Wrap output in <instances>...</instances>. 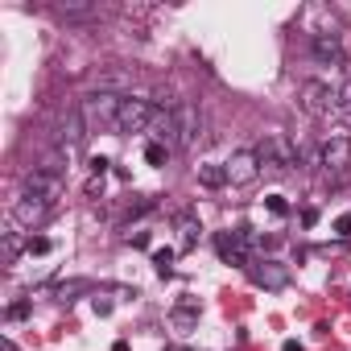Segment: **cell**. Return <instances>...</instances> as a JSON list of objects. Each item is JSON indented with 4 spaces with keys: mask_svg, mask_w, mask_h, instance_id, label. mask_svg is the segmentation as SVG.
Masks as SVG:
<instances>
[{
    "mask_svg": "<svg viewBox=\"0 0 351 351\" xmlns=\"http://www.w3.org/2000/svg\"><path fill=\"white\" fill-rule=\"evenodd\" d=\"M248 281L256 285V289H285L289 285V265H281V261H273V256H265V261H248Z\"/></svg>",
    "mask_w": 351,
    "mask_h": 351,
    "instance_id": "cell-6",
    "label": "cell"
},
{
    "mask_svg": "<svg viewBox=\"0 0 351 351\" xmlns=\"http://www.w3.org/2000/svg\"><path fill=\"white\" fill-rule=\"evenodd\" d=\"M58 191H62V178L58 173H46V169H34L29 178H25V195H38V199H58Z\"/></svg>",
    "mask_w": 351,
    "mask_h": 351,
    "instance_id": "cell-13",
    "label": "cell"
},
{
    "mask_svg": "<svg viewBox=\"0 0 351 351\" xmlns=\"http://www.w3.org/2000/svg\"><path fill=\"white\" fill-rule=\"evenodd\" d=\"M298 104H302L306 116L322 120V116L335 112V91H330V83H322V79H306L302 91H298Z\"/></svg>",
    "mask_w": 351,
    "mask_h": 351,
    "instance_id": "cell-4",
    "label": "cell"
},
{
    "mask_svg": "<svg viewBox=\"0 0 351 351\" xmlns=\"http://www.w3.org/2000/svg\"><path fill=\"white\" fill-rule=\"evenodd\" d=\"M124 240H128V244H132V248H145V244H149V232H128V236H124Z\"/></svg>",
    "mask_w": 351,
    "mask_h": 351,
    "instance_id": "cell-27",
    "label": "cell"
},
{
    "mask_svg": "<svg viewBox=\"0 0 351 351\" xmlns=\"http://www.w3.org/2000/svg\"><path fill=\"white\" fill-rule=\"evenodd\" d=\"M91 289H95L91 281H83V277H75V281H62V285L54 289V298H58V302H75V293H91Z\"/></svg>",
    "mask_w": 351,
    "mask_h": 351,
    "instance_id": "cell-19",
    "label": "cell"
},
{
    "mask_svg": "<svg viewBox=\"0 0 351 351\" xmlns=\"http://www.w3.org/2000/svg\"><path fill=\"white\" fill-rule=\"evenodd\" d=\"M265 207H269V215H289V203H285L281 195H269V199H265Z\"/></svg>",
    "mask_w": 351,
    "mask_h": 351,
    "instance_id": "cell-24",
    "label": "cell"
},
{
    "mask_svg": "<svg viewBox=\"0 0 351 351\" xmlns=\"http://www.w3.org/2000/svg\"><path fill=\"white\" fill-rule=\"evenodd\" d=\"M335 236H343V240L351 236V215H339V219H335Z\"/></svg>",
    "mask_w": 351,
    "mask_h": 351,
    "instance_id": "cell-26",
    "label": "cell"
},
{
    "mask_svg": "<svg viewBox=\"0 0 351 351\" xmlns=\"http://www.w3.org/2000/svg\"><path fill=\"white\" fill-rule=\"evenodd\" d=\"M149 132H153L161 145H169V149L178 145V120H173V108H169V112H165V108H157V112H153V120H149Z\"/></svg>",
    "mask_w": 351,
    "mask_h": 351,
    "instance_id": "cell-14",
    "label": "cell"
},
{
    "mask_svg": "<svg viewBox=\"0 0 351 351\" xmlns=\"http://www.w3.org/2000/svg\"><path fill=\"white\" fill-rule=\"evenodd\" d=\"M91 169H95V178H104V169H108V157H95V161H91Z\"/></svg>",
    "mask_w": 351,
    "mask_h": 351,
    "instance_id": "cell-31",
    "label": "cell"
},
{
    "mask_svg": "<svg viewBox=\"0 0 351 351\" xmlns=\"http://www.w3.org/2000/svg\"><path fill=\"white\" fill-rule=\"evenodd\" d=\"M50 215H54V203H50V199L21 195V199L13 203V223H21V228H29V232H38Z\"/></svg>",
    "mask_w": 351,
    "mask_h": 351,
    "instance_id": "cell-8",
    "label": "cell"
},
{
    "mask_svg": "<svg viewBox=\"0 0 351 351\" xmlns=\"http://www.w3.org/2000/svg\"><path fill=\"white\" fill-rule=\"evenodd\" d=\"M335 116H339L343 124H351V79L335 91Z\"/></svg>",
    "mask_w": 351,
    "mask_h": 351,
    "instance_id": "cell-20",
    "label": "cell"
},
{
    "mask_svg": "<svg viewBox=\"0 0 351 351\" xmlns=\"http://www.w3.org/2000/svg\"><path fill=\"white\" fill-rule=\"evenodd\" d=\"M173 256H178L173 248H157V252H153V269H157L161 277H169V273H173Z\"/></svg>",
    "mask_w": 351,
    "mask_h": 351,
    "instance_id": "cell-22",
    "label": "cell"
},
{
    "mask_svg": "<svg viewBox=\"0 0 351 351\" xmlns=\"http://www.w3.org/2000/svg\"><path fill=\"white\" fill-rule=\"evenodd\" d=\"M173 120H178V149L199 145V136H203V112L195 104H178V108H173Z\"/></svg>",
    "mask_w": 351,
    "mask_h": 351,
    "instance_id": "cell-10",
    "label": "cell"
},
{
    "mask_svg": "<svg viewBox=\"0 0 351 351\" xmlns=\"http://www.w3.org/2000/svg\"><path fill=\"white\" fill-rule=\"evenodd\" d=\"M25 248H29V244H21L17 232H5V265H17V256H21Z\"/></svg>",
    "mask_w": 351,
    "mask_h": 351,
    "instance_id": "cell-21",
    "label": "cell"
},
{
    "mask_svg": "<svg viewBox=\"0 0 351 351\" xmlns=\"http://www.w3.org/2000/svg\"><path fill=\"white\" fill-rule=\"evenodd\" d=\"M58 17H66V21H91V17H99V5H87V0H66V5H58Z\"/></svg>",
    "mask_w": 351,
    "mask_h": 351,
    "instance_id": "cell-16",
    "label": "cell"
},
{
    "mask_svg": "<svg viewBox=\"0 0 351 351\" xmlns=\"http://www.w3.org/2000/svg\"><path fill=\"white\" fill-rule=\"evenodd\" d=\"M153 104L149 99H124V108H120V124H116V132H149V120H153Z\"/></svg>",
    "mask_w": 351,
    "mask_h": 351,
    "instance_id": "cell-9",
    "label": "cell"
},
{
    "mask_svg": "<svg viewBox=\"0 0 351 351\" xmlns=\"http://www.w3.org/2000/svg\"><path fill=\"white\" fill-rule=\"evenodd\" d=\"M199 182L207 191H219V186H228V169L219 161H207V165H199Z\"/></svg>",
    "mask_w": 351,
    "mask_h": 351,
    "instance_id": "cell-17",
    "label": "cell"
},
{
    "mask_svg": "<svg viewBox=\"0 0 351 351\" xmlns=\"http://www.w3.org/2000/svg\"><path fill=\"white\" fill-rule=\"evenodd\" d=\"M169 351H191V347H169Z\"/></svg>",
    "mask_w": 351,
    "mask_h": 351,
    "instance_id": "cell-33",
    "label": "cell"
},
{
    "mask_svg": "<svg viewBox=\"0 0 351 351\" xmlns=\"http://www.w3.org/2000/svg\"><path fill=\"white\" fill-rule=\"evenodd\" d=\"M310 54H314V62H322V66H339V62H343V42H339V34H330V29L310 34Z\"/></svg>",
    "mask_w": 351,
    "mask_h": 351,
    "instance_id": "cell-11",
    "label": "cell"
},
{
    "mask_svg": "<svg viewBox=\"0 0 351 351\" xmlns=\"http://www.w3.org/2000/svg\"><path fill=\"white\" fill-rule=\"evenodd\" d=\"M281 351H302V343H298V339H289V343H285Z\"/></svg>",
    "mask_w": 351,
    "mask_h": 351,
    "instance_id": "cell-32",
    "label": "cell"
},
{
    "mask_svg": "<svg viewBox=\"0 0 351 351\" xmlns=\"http://www.w3.org/2000/svg\"><path fill=\"white\" fill-rule=\"evenodd\" d=\"M29 252H34V256H46V252H50V240H46V236H34V240H29Z\"/></svg>",
    "mask_w": 351,
    "mask_h": 351,
    "instance_id": "cell-25",
    "label": "cell"
},
{
    "mask_svg": "<svg viewBox=\"0 0 351 351\" xmlns=\"http://www.w3.org/2000/svg\"><path fill=\"white\" fill-rule=\"evenodd\" d=\"M173 228H178V252H191V248L199 244V232H203V223H199L191 211H182L178 219H173Z\"/></svg>",
    "mask_w": 351,
    "mask_h": 351,
    "instance_id": "cell-15",
    "label": "cell"
},
{
    "mask_svg": "<svg viewBox=\"0 0 351 351\" xmlns=\"http://www.w3.org/2000/svg\"><path fill=\"white\" fill-rule=\"evenodd\" d=\"M5 351H17V347H13V343H5Z\"/></svg>",
    "mask_w": 351,
    "mask_h": 351,
    "instance_id": "cell-34",
    "label": "cell"
},
{
    "mask_svg": "<svg viewBox=\"0 0 351 351\" xmlns=\"http://www.w3.org/2000/svg\"><path fill=\"white\" fill-rule=\"evenodd\" d=\"M95 314H112V298H104V293H95Z\"/></svg>",
    "mask_w": 351,
    "mask_h": 351,
    "instance_id": "cell-28",
    "label": "cell"
},
{
    "mask_svg": "<svg viewBox=\"0 0 351 351\" xmlns=\"http://www.w3.org/2000/svg\"><path fill=\"white\" fill-rule=\"evenodd\" d=\"M165 157H169V145H161V141H149L145 145V161L149 165H165Z\"/></svg>",
    "mask_w": 351,
    "mask_h": 351,
    "instance_id": "cell-23",
    "label": "cell"
},
{
    "mask_svg": "<svg viewBox=\"0 0 351 351\" xmlns=\"http://www.w3.org/2000/svg\"><path fill=\"white\" fill-rule=\"evenodd\" d=\"M302 223H306V228H314V223H318V211H314V207H306V211H302Z\"/></svg>",
    "mask_w": 351,
    "mask_h": 351,
    "instance_id": "cell-30",
    "label": "cell"
},
{
    "mask_svg": "<svg viewBox=\"0 0 351 351\" xmlns=\"http://www.w3.org/2000/svg\"><path fill=\"white\" fill-rule=\"evenodd\" d=\"M124 99L128 95H120V91H91L83 104H79V112H83V124H87V132H116V124H120V108H124Z\"/></svg>",
    "mask_w": 351,
    "mask_h": 351,
    "instance_id": "cell-1",
    "label": "cell"
},
{
    "mask_svg": "<svg viewBox=\"0 0 351 351\" xmlns=\"http://www.w3.org/2000/svg\"><path fill=\"white\" fill-rule=\"evenodd\" d=\"M29 314V302H17V306H9V318H25Z\"/></svg>",
    "mask_w": 351,
    "mask_h": 351,
    "instance_id": "cell-29",
    "label": "cell"
},
{
    "mask_svg": "<svg viewBox=\"0 0 351 351\" xmlns=\"http://www.w3.org/2000/svg\"><path fill=\"white\" fill-rule=\"evenodd\" d=\"M248 244H252V228H236V232L215 236V252H219L223 265H244L248 269Z\"/></svg>",
    "mask_w": 351,
    "mask_h": 351,
    "instance_id": "cell-5",
    "label": "cell"
},
{
    "mask_svg": "<svg viewBox=\"0 0 351 351\" xmlns=\"http://www.w3.org/2000/svg\"><path fill=\"white\" fill-rule=\"evenodd\" d=\"M256 157H261V173L265 178H281L298 165V149L285 132H269L261 145H256Z\"/></svg>",
    "mask_w": 351,
    "mask_h": 351,
    "instance_id": "cell-2",
    "label": "cell"
},
{
    "mask_svg": "<svg viewBox=\"0 0 351 351\" xmlns=\"http://www.w3.org/2000/svg\"><path fill=\"white\" fill-rule=\"evenodd\" d=\"M173 322H178V326H195V322H199V302H195L191 293L173 306Z\"/></svg>",
    "mask_w": 351,
    "mask_h": 351,
    "instance_id": "cell-18",
    "label": "cell"
},
{
    "mask_svg": "<svg viewBox=\"0 0 351 351\" xmlns=\"http://www.w3.org/2000/svg\"><path fill=\"white\" fill-rule=\"evenodd\" d=\"M318 161H322V169L330 173V182L339 186V182H343V173L351 169V136H343V132H339V136H326Z\"/></svg>",
    "mask_w": 351,
    "mask_h": 351,
    "instance_id": "cell-3",
    "label": "cell"
},
{
    "mask_svg": "<svg viewBox=\"0 0 351 351\" xmlns=\"http://www.w3.org/2000/svg\"><path fill=\"white\" fill-rule=\"evenodd\" d=\"M83 136H87L83 112H79V108H66V112H62V120H58V149L75 153V149L83 145Z\"/></svg>",
    "mask_w": 351,
    "mask_h": 351,
    "instance_id": "cell-12",
    "label": "cell"
},
{
    "mask_svg": "<svg viewBox=\"0 0 351 351\" xmlns=\"http://www.w3.org/2000/svg\"><path fill=\"white\" fill-rule=\"evenodd\" d=\"M223 169H228V186H248L261 178V157H256V149H236L223 161Z\"/></svg>",
    "mask_w": 351,
    "mask_h": 351,
    "instance_id": "cell-7",
    "label": "cell"
}]
</instances>
